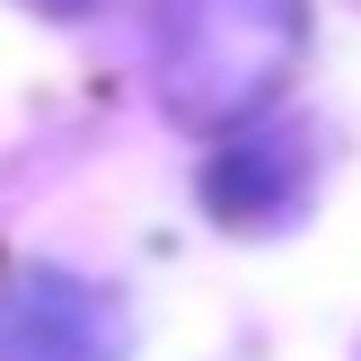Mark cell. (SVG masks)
I'll list each match as a JSON object with an SVG mask.
<instances>
[{
	"instance_id": "cell-1",
	"label": "cell",
	"mask_w": 361,
	"mask_h": 361,
	"mask_svg": "<svg viewBox=\"0 0 361 361\" xmlns=\"http://www.w3.org/2000/svg\"><path fill=\"white\" fill-rule=\"evenodd\" d=\"M309 62V0H168L159 9V106L176 133L229 141L274 115Z\"/></svg>"
},
{
	"instance_id": "cell-2",
	"label": "cell",
	"mask_w": 361,
	"mask_h": 361,
	"mask_svg": "<svg viewBox=\"0 0 361 361\" xmlns=\"http://www.w3.org/2000/svg\"><path fill=\"white\" fill-rule=\"evenodd\" d=\"M123 300L62 264H18L0 282V361H123Z\"/></svg>"
},
{
	"instance_id": "cell-3",
	"label": "cell",
	"mask_w": 361,
	"mask_h": 361,
	"mask_svg": "<svg viewBox=\"0 0 361 361\" xmlns=\"http://www.w3.org/2000/svg\"><path fill=\"white\" fill-rule=\"evenodd\" d=\"M309 176H317V150L300 123H247V133L212 141L203 159V212L221 229H282L300 203H309Z\"/></svg>"
},
{
	"instance_id": "cell-4",
	"label": "cell",
	"mask_w": 361,
	"mask_h": 361,
	"mask_svg": "<svg viewBox=\"0 0 361 361\" xmlns=\"http://www.w3.org/2000/svg\"><path fill=\"white\" fill-rule=\"evenodd\" d=\"M18 9H35V18H88L97 0H18Z\"/></svg>"
}]
</instances>
